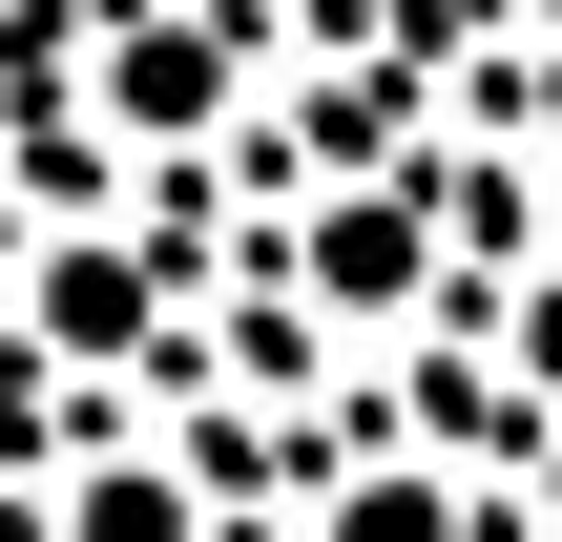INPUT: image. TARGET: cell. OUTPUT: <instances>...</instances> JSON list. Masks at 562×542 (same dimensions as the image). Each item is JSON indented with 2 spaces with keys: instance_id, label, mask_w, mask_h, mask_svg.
I'll use <instances>...</instances> for the list:
<instances>
[{
  "instance_id": "obj_1",
  "label": "cell",
  "mask_w": 562,
  "mask_h": 542,
  "mask_svg": "<svg viewBox=\"0 0 562 542\" xmlns=\"http://www.w3.org/2000/svg\"><path fill=\"white\" fill-rule=\"evenodd\" d=\"M167 313H188V292H167L146 230H63V251L21 272V355H42V376H125V355H167Z\"/></svg>"
},
{
  "instance_id": "obj_6",
  "label": "cell",
  "mask_w": 562,
  "mask_h": 542,
  "mask_svg": "<svg viewBox=\"0 0 562 542\" xmlns=\"http://www.w3.org/2000/svg\"><path fill=\"white\" fill-rule=\"evenodd\" d=\"M521 522H542V542H562V439H542V480H521Z\"/></svg>"
},
{
  "instance_id": "obj_3",
  "label": "cell",
  "mask_w": 562,
  "mask_h": 542,
  "mask_svg": "<svg viewBox=\"0 0 562 542\" xmlns=\"http://www.w3.org/2000/svg\"><path fill=\"white\" fill-rule=\"evenodd\" d=\"M229 84H250V63H229V21H167V0H146V21L104 42V125H146V146L229 125Z\"/></svg>"
},
{
  "instance_id": "obj_4",
  "label": "cell",
  "mask_w": 562,
  "mask_h": 542,
  "mask_svg": "<svg viewBox=\"0 0 562 542\" xmlns=\"http://www.w3.org/2000/svg\"><path fill=\"white\" fill-rule=\"evenodd\" d=\"M313 542H501V522H480L459 460H355V480L313 501Z\"/></svg>"
},
{
  "instance_id": "obj_7",
  "label": "cell",
  "mask_w": 562,
  "mask_h": 542,
  "mask_svg": "<svg viewBox=\"0 0 562 542\" xmlns=\"http://www.w3.org/2000/svg\"><path fill=\"white\" fill-rule=\"evenodd\" d=\"M521 21H562V0H521Z\"/></svg>"
},
{
  "instance_id": "obj_5",
  "label": "cell",
  "mask_w": 562,
  "mask_h": 542,
  "mask_svg": "<svg viewBox=\"0 0 562 542\" xmlns=\"http://www.w3.org/2000/svg\"><path fill=\"white\" fill-rule=\"evenodd\" d=\"M63 542H209V480L188 460H83L63 480Z\"/></svg>"
},
{
  "instance_id": "obj_2",
  "label": "cell",
  "mask_w": 562,
  "mask_h": 542,
  "mask_svg": "<svg viewBox=\"0 0 562 542\" xmlns=\"http://www.w3.org/2000/svg\"><path fill=\"white\" fill-rule=\"evenodd\" d=\"M292 272H313V313H355V334H396L417 292H438V188H313V230H292Z\"/></svg>"
}]
</instances>
